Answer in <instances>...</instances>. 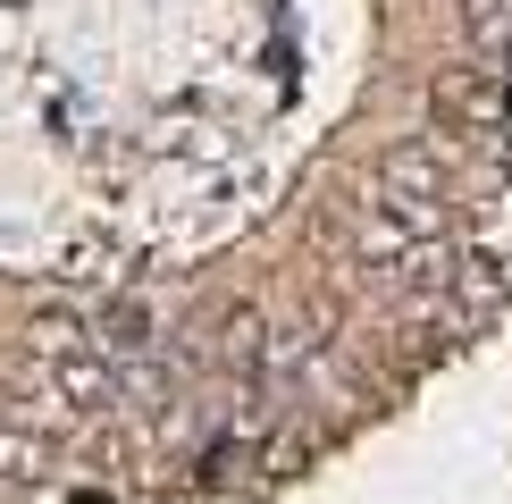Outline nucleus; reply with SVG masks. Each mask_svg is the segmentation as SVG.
I'll return each mask as SVG.
<instances>
[{"label": "nucleus", "instance_id": "obj_1", "mask_svg": "<svg viewBox=\"0 0 512 504\" xmlns=\"http://www.w3.org/2000/svg\"><path fill=\"white\" fill-rule=\"evenodd\" d=\"M437 110L454 118V135H462V126L479 135V126H496V118H504V93H496V84H487L479 68H454V76L437 84Z\"/></svg>", "mask_w": 512, "mask_h": 504}]
</instances>
